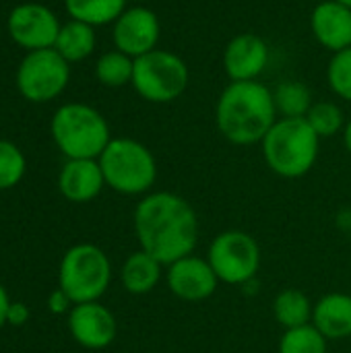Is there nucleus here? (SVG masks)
I'll use <instances>...</instances> for the list:
<instances>
[{
  "instance_id": "obj_28",
  "label": "nucleus",
  "mask_w": 351,
  "mask_h": 353,
  "mask_svg": "<svg viewBox=\"0 0 351 353\" xmlns=\"http://www.w3.org/2000/svg\"><path fill=\"white\" fill-rule=\"evenodd\" d=\"M48 306H50V310L54 312V314H62V312H66V310H72V300L66 296V292L64 290H56V292H52V296H50V300H48Z\"/></svg>"
},
{
  "instance_id": "obj_8",
  "label": "nucleus",
  "mask_w": 351,
  "mask_h": 353,
  "mask_svg": "<svg viewBox=\"0 0 351 353\" xmlns=\"http://www.w3.org/2000/svg\"><path fill=\"white\" fill-rule=\"evenodd\" d=\"M207 261L217 279L230 285H246L254 281L261 269V246L242 230H228L213 238Z\"/></svg>"
},
{
  "instance_id": "obj_32",
  "label": "nucleus",
  "mask_w": 351,
  "mask_h": 353,
  "mask_svg": "<svg viewBox=\"0 0 351 353\" xmlns=\"http://www.w3.org/2000/svg\"><path fill=\"white\" fill-rule=\"evenodd\" d=\"M339 4H343V6H348V8H351V0H337Z\"/></svg>"
},
{
  "instance_id": "obj_21",
  "label": "nucleus",
  "mask_w": 351,
  "mask_h": 353,
  "mask_svg": "<svg viewBox=\"0 0 351 353\" xmlns=\"http://www.w3.org/2000/svg\"><path fill=\"white\" fill-rule=\"evenodd\" d=\"M128 0H64L70 19L87 23L91 27L114 25V21L126 10Z\"/></svg>"
},
{
  "instance_id": "obj_30",
  "label": "nucleus",
  "mask_w": 351,
  "mask_h": 353,
  "mask_svg": "<svg viewBox=\"0 0 351 353\" xmlns=\"http://www.w3.org/2000/svg\"><path fill=\"white\" fill-rule=\"evenodd\" d=\"M8 310H10V300H8L6 290L0 285V327L8 321Z\"/></svg>"
},
{
  "instance_id": "obj_14",
  "label": "nucleus",
  "mask_w": 351,
  "mask_h": 353,
  "mask_svg": "<svg viewBox=\"0 0 351 353\" xmlns=\"http://www.w3.org/2000/svg\"><path fill=\"white\" fill-rule=\"evenodd\" d=\"M68 331L72 339L87 350L108 347L118 333L116 316L99 302L74 304L68 312Z\"/></svg>"
},
{
  "instance_id": "obj_29",
  "label": "nucleus",
  "mask_w": 351,
  "mask_h": 353,
  "mask_svg": "<svg viewBox=\"0 0 351 353\" xmlns=\"http://www.w3.org/2000/svg\"><path fill=\"white\" fill-rule=\"evenodd\" d=\"M29 316V310L23 306V304H10V310H8V321L10 325H23Z\"/></svg>"
},
{
  "instance_id": "obj_6",
  "label": "nucleus",
  "mask_w": 351,
  "mask_h": 353,
  "mask_svg": "<svg viewBox=\"0 0 351 353\" xmlns=\"http://www.w3.org/2000/svg\"><path fill=\"white\" fill-rule=\"evenodd\" d=\"M58 279L72 304L97 302L110 288L112 263L99 246L77 244L62 256Z\"/></svg>"
},
{
  "instance_id": "obj_16",
  "label": "nucleus",
  "mask_w": 351,
  "mask_h": 353,
  "mask_svg": "<svg viewBox=\"0 0 351 353\" xmlns=\"http://www.w3.org/2000/svg\"><path fill=\"white\" fill-rule=\"evenodd\" d=\"M106 186L97 159H66L58 176V188L70 203H89Z\"/></svg>"
},
{
  "instance_id": "obj_11",
  "label": "nucleus",
  "mask_w": 351,
  "mask_h": 353,
  "mask_svg": "<svg viewBox=\"0 0 351 353\" xmlns=\"http://www.w3.org/2000/svg\"><path fill=\"white\" fill-rule=\"evenodd\" d=\"M6 27L10 39L17 46L25 48L27 52H33L54 48L62 25L54 10H50L48 6L37 2H25L10 10Z\"/></svg>"
},
{
  "instance_id": "obj_13",
  "label": "nucleus",
  "mask_w": 351,
  "mask_h": 353,
  "mask_svg": "<svg viewBox=\"0 0 351 353\" xmlns=\"http://www.w3.org/2000/svg\"><path fill=\"white\" fill-rule=\"evenodd\" d=\"M219 279L207 259L188 254L168 265V288L184 302H203L217 292Z\"/></svg>"
},
{
  "instance_id": "obj_31",
  "label": "nucleus",
  "mask_w": 351,
  "mask_h": 353,
  "mask_svg": "<svg viewBox=\"0 0 351 353\" xmlns=\"http://www.w3.org/2000/svg\"><path fill=\"white\" fill-rule=\"evenodd\" d=\"M343 145H345V149H348V153L351 155V118L348 120V124H345V128H343Z\"/></svg>"
},
{
  "instance_id": "obj_27",
  "label": "nucleus",
  "mask_w": 351,
  "mask_h": 353,
  "mask_svg": "<svg viewBox=\"0 0 351 353\" xmlns=\"http://www.w3.org/2000/svg\"><path fill=\"white\" fill-rule=\"evenodd\" d=\"M25 155L8 141H0V190L17 186L25 174Z\"/></svg>"
},
{
  "instance_id": "obj_24",
  "label": "nucleus",
  "mask_w": 351,
  "mask_h": 353,
  "mask_svg": "<svg viewBox=\"0 0 351 353\" xmlns=\"http://www.w3.org/2000/svg\"><path fill=\"white\" fill-rule=\"evenodd\" d=\"M306 122L310 124V128L321 139H329V137H335V134L343 132V128L348 124L343 110L335 101H327V99L325 101H314V105L306 114Z\"/></svg>"
},
{
  "instance_id": "obj_25",
  "label": "nucleus",
  "mask_w": 351,
  "mask_h": 353,
  "mask_svg": "<svg viewBox=\"0 0 351 353\" xmlns=\"http://www.w3.org/2000/svg\"><path fill=\"white\" fill-rule=\"evenodd\" d=\"M327 337L310 323L296 329H285L281 341H279V353H327Z\"/></svg>"
},
{
  "instance_id": "obj_19",
  "label": "nucleus",
  "mask_w": 351,
  "mask_h": 353,
  "mask_svg": "<svg viewBox=\"0 0 351 353\" xmlns=\"http://www.w3.org/2000/svg\"><path fill=\"white\" fill-rule=\"evenodd\" d=\"M95 43H97L95 27L70 19L68 23H64L60 27L54 50L68 64H74V62H81V60L89 58L93 54V50H95Z\"/></svg>"
},
{
  "instance_id": "obj_7",
  "label": "nucleus",
  "mask_w": 351,
  "mask_h": 353,
  "mask_svg": "<svg viewBox=\"0 0 351 353\" xmlns=\"http://www.w3.org/2000/svg\"><path fill=\"white\" fill-rule=\"evenodd\" d=\"M190 83V70L176 52L155 48L153 52L134 58L132 87L149 103H172L184 95Z\"/></svg>"
},
{
  "instance_id": "obj_1",
  "label": "nucleus",
  "mask_w": 351,
  "mask_h": 353,
  "mask_svg": "<svg viewBox=\"0 0 351 353\" xmlns=\"http://www.w3.org/2000/svg\"><path fill=\"white\" fill-rule=\"evenodd\" d=\"M134 234L141 250L161 265L194 254L201 223L192 205L176 192H149L134 209Z\"/></svg>"
},
{
  "instance_id": "obj_23",
  "label": "nucleus",
  "mask_w": 351,
  "mask_h": 353,
  "mask_svg": "<svg viewBox=\"0 0 351 353\" xmlns=\"http://www.w3.org/2000/svg\"><path fill=\"white\" fill-rule=\"evenodd\" d=\"M134 72V58L120 50H110L101 54L95 62V79L110 89H118L132 83Z\"/></svg>"
},
{
  "instance_id": "obj_33",
  "label": "nucleus",
  "mask_w": 351,
  "mask_h": 353,
  "mask_svg": "<svg viewBox=\"0 0 351 353\" xmlns=\"http://www.w3.org/2000/svg\"><path fill=\"white\" fill-rule=\"evenodd\" d=\"M132 2H137V4H147V2H151V0H132Z\"/></svg>"
},
{
  "instance_id": "obj_20",
  "label": "nucleus",
  "mask_w": 351,
  "mask_h": 353,
  "mask_svg": "<svg viewBox=\"0 0 351 353\" xmlns=\"http://www.w3.org/2000/svg\"><path fill=\"white\" fill-rule=\"evenodd\" d=\"M314 304L300 290H283L273 300V316L283 329H296L312 323Z\"/></svg>"
},
{
  "instance_id": "obj_26",
  "label": "nucleus",
  "mask_w": 351,
  "mask_h": 353,
  "mask_svg": "<svg viewBox=\"0 0 351 353\" xmlns=\"http://www.w3.org/2000/svg\"><path fill=\"white\" fill-rule=\"evenodd\" d=\"M327 83L339 99L351 103V48L331 54L327 64Z\"/></svg>"
},
{
  "instance_id": "obj_2",
  "label": "nucleus",
  "mask_w": 351,
  "mask_h": 353,
  "mask_svg": "<svg viewBox=\"0 0 351 353\" xmlns=\"http://www.w3.org/2000/svg\"><path fill=\"white\" fill-rule=\"evenodd\" d=\"M277 120L273 89L261 81H230L215 103L219 134L238 147L261 145Z\"/></svg>"
},
{
  "instance_id": "obj_18",
  "label": "nucleus",
  "mask_w": 351,
  "mask_h": 353,
  "mask_svg": "<svg viewBox=\"0 0 351 353\" xmlns=\"http://www.w3.org/2000/svg\"><path fill=\"white\" fill-rule=\"evenodd\" d=\"M161 263L145 250H137L128 254L122 265L120 281L124 290L132 296H145L157 288L161 281Z\"/></svg>"
},
{
  "instance_id": "obj_17",
  "label": "nucleus",
  "mask_w": 351,
  "mask_h": 353,
  "mask_svg": "<svg viewBox=\"0 0 351 353\" xmlns=\"http://www.w3.org/2000/svg\"><path fill=\"white\" fill-rule=\"evenodd\" d=\"M312 325L327 337V341H343L351 337V296L327 294L314 304Z\"/></svg>"
},
{
  "instance_id": "obj_15",
  "label": "nucleus",
  "mask_w": 351,
  "mask_h": 353,
  "mask_svg": "<svg viewBox=\"0 0 351 353\" xmlns=\"http://www.w3.org/2000/svg\"><path fill=\"white\" fill-rule=\"evenodd\" d=\"M314 39L331 54L351 48V8L337 0H323L310 12Z\"/></svg>"
},
{
  "instance_id": "obj_4",
  "label": "nucleus",
  "mask_w": 351,
  "mask_h": 353,
  "mask_svg": "<svg viewBox=\"0 0 351 353\" xmlns=\"http://www.w3.org/2000/svg\"><path fill=\"white\" fill-rule=\"evenodd\" d=\"M52 139L66 159H99L110 145V124L99 110L87 103H64L56 110Z\"/></svg>"
},
{
  "instance_id": "obj_10",
  "label": "nucleus",
  "mask_w": 351,
  "mask_h": 353,
  "mask_svg": "<svg viewBox=\"0 0 351 353\" xmlns=\"http://www.w3.org/2000/svg\"><path fill=\"white\" fill-rule=\"evenodd\" d=\"M161 37V23L155 10L145 4L126 6V10L112 25L114 48L128 54L130 58H141L153 52Z\"/></svg>"
},
{
  "instance_id": "obj_9",
  "label": "nucleus",
  "mask_w": 351,
  "mask_h": 353,
  "mask_svg": "<svg viewBox=\"0 0 351 353\" xmlns=\"http://www.w3.org/2000/svg\"><path fill=\"white\" fill-rule=\"evenodd\" d=\"M70 81V64L54 50H33L21 60L17 68L19 93L33 103L56 99Z\"/></svg>"
},
{
  "instance_id": "obj_5",
  "label": "nucleus",
  "mask_w": 351,
  "mask_h": 353,
  "mask_svg": "<svg viewBox=\"0 0 351 353\" xmlns=\"http://www.w3.org/2000/svg\"><path fill=\"white\" fill-rule=\"evenodd\" d=\"M97 161L106 186L126 196L149 194L157 180L155 155L147 145L128 137L112 139Z\"/></svg>"
},
{
  "instance_id": "obj_12",
  "label": "nucleus",
  "mask_w": 351,
  "mask_h": 353,
  "mask_svg": "<svg viewBox=\"0 0 351 353\" xmlns=\"http://www.w3.org/2000/svg\"><path fill=\"white\" fill-rule=\"evenodd\" d=\"M267 41L250 31L234 35L223 48V70L230 81H259L269 66Z\"/></svg>"
},
{
  "instance_id": "obj_22",
  "label": "nucleus",
  "mask_w": 351,
  "mask_h": 353,
  "mask_svg": "<svg viewBox=\"0 0 351 353\" xmlns=\"http://www.w3.org/2000/svg\"><path fill=\"white\" fill-rule=\"evenodd\" d=\"M273 99L279 118H306L314 105L312 91L304 81H283L273 89Z\"/></svg>"
},
{
  "instance_id": "obj_3",
  "label": "nucleus",
  "mask_w": 351,
  "mask_h": 353,
  "mask_svg": "<svg viewBox=\"0 0 351 353\" xmlns=\"http://www.w3.org/2000/svg\"><path fill=\"white\" fill-rule=\"evenodd\" d=\"M265 163L281 178L296 180L306 176L321 151V137L306 118H279L261 143Z\"/></svg>"
}]
</instances>
